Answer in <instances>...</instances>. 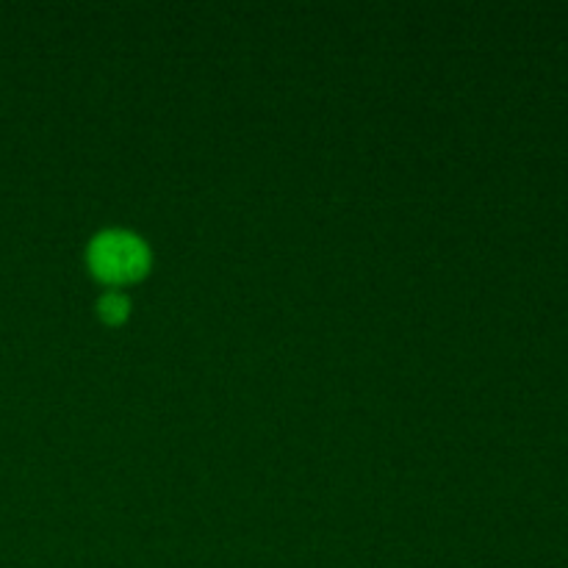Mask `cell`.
<instances>
[{
	"instance_id": "cell-1",
	"label": "cell",
	"mask_w": 568,
	"mask_h": 568,
	"mask_svg": "<svg viewBox=\"0 0 568 568\" xmlns=\"http://www.w3.org/2000/svg\"><path fill=\"white\" fill-rule=\"evenodd\" d=\"M89 270L109 286L139 281L150 266V247L125 227H105L89 242Z\"/></svg>"
},
{
	"instance_id": "cell-2",
	"label": "cell",
	"mask_w": 568,
	"mask_h": 568,
	"mask_svg": "<svg viewBox=\"0 0 568 568\" xmlns=\"http://www.w3.org/2000/svg\"><path fill=\"white\" fill-rule=\"evenodd\" d=\"M98 311L105 322H122L131 311V303L122 292H105L103 297L98 300Z\"/></svg>"
}]
</instances>
